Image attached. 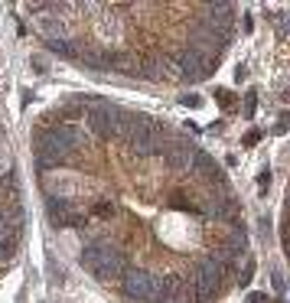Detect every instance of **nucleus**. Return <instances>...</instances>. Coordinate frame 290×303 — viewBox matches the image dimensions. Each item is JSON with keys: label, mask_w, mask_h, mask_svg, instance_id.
<instances>
[{"label": "nucleus", "mask_w": 290, "mask_h": 303, "mask_svg": "<svg viewBox=\"0 0 290 303\" xmlns=\"http://www.w3.org/2000/svg\"><path fill=\"white\" fill-rule=\"evenodd\" d=\"M111 215H114V202H111V199H98V202L88 209V219H91V222H108Z\"/></svg>", "instance_id": "1"}, {"label": "nucleus", "mask_w": 290, "mask_h": 303, "mask_svg": "<svg viewBox=\"0 0 290 303\" xmlns=\"http://www.w3.org/2000/svg\"><path fill=\"white\" fill-rule=\"evenodd\" d=\"M10 166H13V156H10V147H7V140L0 137V186H3V179H7Z\"/></svg>", "instance_id": "2"}, {"label": "nucleus", "mask_w": 290, "mask_h": 303, "mask_svg": "<svg viewBox=\"0 0 290 303\" xmlns=\"http://www.w3.org/2000/svg\"><path fill=\"white\" fill-rule=\"evenodd\" d=\"M254 104H258V95H254V92H248V95H245V114H248V118L254 114Z\"/></svg>", "instance_id": "3"}, {"label": "nucleus", "mask_w": 290, "mask_h": 303, "mask_svg": "<svg viewBox=\"0 0 290 303\" xmlns=\"http://www.w3.org/2000/svg\"><path fill=\"white\" fill-rule=\"evenodd\" d=\"M215 98H218V101H222V104H225V108H228V104L235 101V95H232V92H215Z\"/></svg>", "instance_id": "4"}, {"label": "nucleus", "mask_w": 290, "mask_h": 303, "mask_svg": "<svg viewBox=\"0 0 290 303\" xmlns=\"http://www.w3.org/2000/svg\"><path fill=\"white\" fill-rule=\"evenodd\" d=\"M258 140H261V130H251V134H248V137H245V147H254Z\"/></svg>", "instance_id": "5"}, {"label": "nucleus", "mask_w": 290, "mask_h": 303, "mask_svg": "<svg viewBox=\"0 0 290 303\" xmlns=\"http://www.w3.org/2000/svg\"><path fill=\"white\" fill-rule=\"evenodd\" d=\"M248 303H271V297H267V294H251Z\"/></svg>", "instance_id": "6"}, {"label": "nucleus", "mask_w": 290, "mask_h": 303, "mask_svg": "<svg viewBox=\"0 0 290 303\" xmlns=\"http://www.w3.org/2000/svg\"><path fill=\"white\" fill-rule=\"evenodd\" d=\"M183 104H189V108H199V98H196V95H189V98H183Z\"/></svg>", "instance_id": "7"}, {"label": "nucleus", "mask_w": 290, "mask_h": 303, "mask_svg": "<svg viewBox=\"0 0 290 303\" xmlns=\"http://www.w3.org/2000/svg\"><path fill=\"white\" fill-rule=\"evenodd\" d=\"M0 261H3V257H0Z\"/></svg>", "instance_id": "8"}]
</instances>
